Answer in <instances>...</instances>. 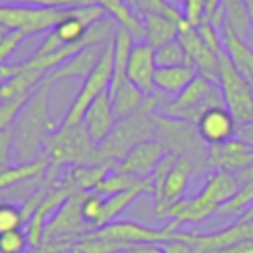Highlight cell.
<instances>
[{"instance_id": "cell-1", "label": "cell", "mask_w": 253, "mask_h": 253, "mask_svg": "<svg viewBox=\"0 0 253 253\" xmlns=\"http://www.w3.org/2000/svg\"><path fill=\"white\" fill-rule=\"evenodd\" d=\"M49 90L50 87L40 85L11 126L12 153L19 163H32L43 158L47 139L59 128L49 111Z\"/></svg>"}, {"instance_id": "cell-2", "label": "cell", "mask_w": 253, "mask_h": 253, "mask_svg": "<svg viewBox=\"0 0 253 253\" xmlns=\"http://www.w3.org/2000/svg\"><path fill=\"white\" fill-rule=\"evenodd\" d=\"M160 106H162V97L158 94L148 95L144 106L135 115L120 120L108 139L101 146H97L99 163L120 162L139 142L155 139L156 126H158L156 116H158Z\"/></svg>"}, {"instance_id": "cell-3", "label": "cell", "mask_w": 253, "mask_h": 253, "mask_svg": "<svg viewBox=\"0 0 253 253\" xmlns=\"http://www.w3.org/2000/svg\"><path fill=\"white\" fill-rule=\"evenodd\" d=\"M43 158L49 162V167L54 170L64 165H97V146L88 135L84 123L70 126V128H57L49 135L43 149Z\"/></svg>"}, {"instance_id": "cell-4", "label": "cell", "mask_w": 253, "mask_h": 253, "mask_svg": "<svg viewBox=\"0 0 253 253\" xmlns=\"http://www.w3.org/2000/svg\"><path fill=\"white\" fill-rule=\"evenodd\" d=\"M215 106H224L220 87L210 78L198 75L179 95L167 102H162L158 113L167 118L196 125L201 115Z\"/></svg>"}, {"instance_id": "cell-5", "label": "cell", "mask_w": 253, "mask_h": 253, "mask_svg": "<svg viewBox=\"0 0 253 253\" xmlns=\"http://www.w3.org/2000/svg\"><path fill=\"white\" fill-rule=\"evenodd\" d=\"M218 56V87L224 106L231 111L238 125L253 120V85L234 66L229 54L222 47Z\"/></svg>"}, {"instance_id": "cell-6", "label": "cell", "mask_w": 253, "mask_h": 253, "mask_svg": "<svg viewBox=\"0 0 253 253\" xmlns=\"http://www.w3.org/2000/svg\"><path fill=\"white\" fill-rule=\"evenodd\" d=\"M102 18H106L104 11L94 4L70 9L68 14L54 26V30L47 33L45 40L40 43V47L33 52V56H45V54L59 50L61 47L82 42L87 35L88 28Z\"/></svg>"}, {"instance_id": "cell-7", "label": "cell", "mask_w": 253, "mask_h": 253, "mask_svg": "<svg viewBox=\"0 0 253 253\" xmlns=\"http://www.w3.org/2000/svg\"><path fill=\"white\" fill-rule=\"evenodd\" d=\"M68 11L70 9L0 4V28L18 32L25 37L49 33L68 14Z\"/></svg>"}, {"instance_id": "cell-8", "label": "cell", "mask_w": 253, "mask_h": 253, "mask_svg": "<svg viewBox=\"0 0 253 253\" xmlns=\"http://www.w3.org/2000/svg\"><path fill=\"white\" fill-rule=\"evenodd\" d=\"M113 77V40L104 47L101 59L97 61L94 70L88 73V77L82 84L80 92L77 94L75 101L71 102L70 109H68L66 116H64L63 123L59 128H70V126L80 125L84 120L85 111L88 106L104 92L109 90V84H111Z\"/></svg>"}, {"instance_id": "cell-9", "label": "cell", "mask_w": 253, "mask_h": 253, "mask_svg": "<svg viewBox=\"0 0 253 253\" xmlns=\"http://www.w3.org/2000/svg\"><path fill=\"white\" fill-rule=\"evenodd\" d=\"M180 229H177L173 224H167L163 227H149V225H142L137 222L130 220H118L106 224L99 229L90 231L92 236L104 239H113V241L125 243V245H142V243H156V245H163L167 241L175 239L177 232Z\"/></svg>"}, {"instance_id": "cell-10", "label": "cell", "mask_w": 253, "mask_h": 253, "mask_svg": "<svg viewBox=\"0 0 253 253\" xmlns=\"http://www.w3.org/2000/svg\"><path fill=\"white\" fill-rule=\"evenodd\" d=\"M250 238H253V220H238L229 227L215 232L179 231L175 236V239L186 241L194 253H217Z\"/></svg>"}, {"instance_id": "cell-11", "label": "cell", "mask_w": 253, "mask_h": 253, "mask_svg": "<svg viewBox=\"0 0 253 253\" xmlns=\"http://www.w3.org/2000/svg\"><path fill=\"white\" fill-rule=\"evenodd\" d=\"M207 163L218 172L239 175L253 165V146L239 137H232L222 144L208 146Z\"/></svg>"}, {"instance_id": "cell-12", "label": "cell", "mask_w": 253, "mask_h": 253, "mask_svg": "<svg viewBox=\"0 0 253 253\" xmlns=\"http://www.w3.org/2000/svg\"><path fill=\"white\" fill-rule=\"evenodd\" d=\"M179 42L182 43L184 50H186L189 63L196 68L198 75L210 78L211 82L218 84V56L215 50L205 43V40L200 37L196 26L189 25L184 19L179 26Z\"/></svg>"}, {"instance_id": "cell-13", "label": "cell", "mask_w": 253, "mask_h": 253, "mask_svg": "<svg viewBox=\"0 0 253 253\" xmlns=\"http://www.w3.org/2000/svg\"><path fill=\"white\" fill-rule=\"evenodd\" d=\"M167 155H169V151H167L165 146L156 139H151V141L139 142L137 146H134L130 151L126 153L125 158L115 163V169L146 180L151 179L156 167L162 163V160Z\"/></svg>"}, {"instance_id": "cell-14", "label": "cell", "mask_w": 253, "mask_h": 253, "mask_svg": "<svg viewBox=\"0 0 253 253\" xmlns=\"http://www.w3.org/2000/svg\"><path fill=\"white\" fill-rule=\"evenodd\" d=\"M156 70H158V66L155 61V49L146 40L135 42L130 50V57H128L126 80L132 82L146 95H153L156 94Z\"/></svg>"}, {"instance_id": "cell-15", "label": "cell", "mask_w": 253, "mask_h": 253, "mask_svg": "<svg viewBox=\"0 0 253 253\" xmlns=\"http://www.w3.org/2000/svg\"><path fill=\"white\" fill-rule=\"evenodd\" d=\"M196 130L205 144L215 146L236 137L238 122L225 106H215L201 115L196 123Z\"/></svg>"}, {"instance_id": "cell-16", "label": "cell", "mask_w": 253, "mask_h": 253, "mask_svg": "<svg viewBox=\"0 0 253 253\" xmlns=\"http://www.w3.org/2000/svg\"><path fill=\"white\" fill-rule=\"evenodd\" d=\"M82 123L87 128L88 135L94 141L95 146H101L102 142L108 139V135L113 132V128L116 126L118 120H116L115 113H113L111 106V95L109 90L104 92L102 95H99L85 111Z\"/></svg>"}, {"instance_id": "cell-17", "label": "cell", "mask_w": 253, "mask_h": 253, "mask_svg": "<svg viewBox=\"0 0 253 253\" xmlns=\"http://www.w3.org/2000/svg\"><path fill=\"white\" fill-rule=\"evenodd\" d=\"M108 43H104V45L85 47L77 56L68 59L66 63H63L54 71H50V73L43 78L40 85L52 87L54 84H57V82H61V80H68V78H82V80H85V78L88 77V73L95 68L97 61L101 59L102 52H104V47L108 45Z\"/></svg>"}, {"instance_id": "cell-18", "label": "cell", "mask_w": 253, "mask_h": 253, "mask_svg": "<svg viewBox=\"0 0 253 253\" xmlns=\"http://www.w3.org/2000/svg\"><path fill=\"white\" fill-rule=\"evenodd\" d=\"M92 4L97 5L104 11L108 18H111L118 26L125 28L137 42L146 40V28L144 21L137 12L132 9L128 0H90Z\"/></svg>"}, {"instance_id": "cell-19", "label": "cell", "mask_w": 253, "mask_h": 253, "mask_svg": "<svg viewBox=\"0 0 253 253\" xmlns=\"http://www.w3.org/2000/svg\"><path fill=\"white\" fill-rule=\"evenodd\" d=\"M134 43V37L125 28L116 25L115 37H113V77L109 84V94H113L126 82V66H128V57Z\"/></svg>"}, {"instance_id": "cell-20", "label": "cell", "mask_w": 253, "mask_h": 253, "mask_svg": "<svg viewBox=\"0 0 253 253\" xmlns=\"http://www.w3.org/2000/svg\"><path fill=\"white\" fill-rule=\"evenodd\" d=\"M222 45L239 73L253 85V49H250L245 40L229 25H224L222 28Z\"/></svg>"}, {"instance_id": "cell-21", "label": "cell", "mask_w": 253, "mask_h": 253, "mask_svg": "<svg viewBox=\"0 0 253 253\" xmlns=\"http://www.w3.org/2000/svg\"><path fill=\"white\" fill-rule=\"evenodd\" d=\"M142 21H144L146 28V42L153 49H158V47L165 45V43L172 42L179 37V26L184 19L177 21V19L169 18L165 14L153 12V14L142 16Z\"/></svg>"}, {"instance_id": "cell-22", "label": "cell", "mask_w": 253, "mask_h": 253, "mask_svg": "<svg viewBox=\"0 0 253 253\" xmlns=\"http://www.w3.org/2000/svg\"><path fill=\"white\" fill-rule=\"evenodd\" d=\"M198 77V71L191 64L172 68H158L155 75V85L158 90L169 95H179L194 78Z\"/></svg>"}, {"instance_id": "cell-23", "label": "cell", "mask_w": 253, "mask_h": 253, "mask_svg": "<svg viewBox=\"0 0 253 253\" xmlns=\"http://www.w3.org/2000/svg\"><path fill=\"white\" fill-rule=\"evenodd\" d=\"M146 193H153V184L149 179L142 180V182H139L137 186L130 187V189L122 191V193H116V194H113V196L104 198V210H102L101 227L106 224L115 222L120 213H123V211L130 207L141 194H146Z\"/></svg>"}, {"instance_id": "cell-24", "label": "cell", "mask_w": 253, "mask_h": 253, "mask_svg": "<svg viewBox=\"0 0 253 253\" xmlns=\"http://www.w3.org/2000/svg\"><path fill=\"white\" fill-rule=\"evenodd\" d=\"M111 95V106L116 120H125L128 116L135 115L139 109L144 106L148 95L142 90H139L132 82L126 80L122 87L116 88Z\"/></svg>"}, {"instance_id": "cell-25", "label": "cell", "mask_w": 253, "mask_h": 253, "mask_svg": "<svg viewBox=\"0 0 253 253\" xmlns=\"http://www.w3.org/2000/svg\"><path fill=\"white\" fill-rule=\"evenodd\" d=\"M47 170H49V162L45 158H40L32 163H19L14 167H7V169L0 170V191L9 189L25 180L37 179V177L43 175V172Z\"/></svg>"}, {"instance_id": "cell-26", "label": "cell", "mask_w": 253, "mask_h": 253, "mask_svg": "<svg viewBox=\"0 0 253 253\" xmlns=\"http://www.w3.org/2000/svg\"><path fill=\"white\" fill-rule=\"evenodd\" d=\"M139 182H142V179H137V177L130 175V173L120 172L113 167L108 173L101 179V182L95 186V189L92 193L99 194L102 198L113 196L116 193H122V191L130 189V187L137 186Z\"/></svg>"}, {"instance_id": "cell-27", "label": "cell", "mask_w": 253, "mask_h": 253, "mask_svg": "<svg viewBox=\"0 0 253 253\" xmlns=\"http://www.w3.org/2000/svg\"><path fill=\"white\" fill-rule=\"evenodd\" d=\"M155 61L158 68H172V66H184V64H191L189 57H187L186 50H184L182 43L179 39L172 40V42L165 43V45L155 49ZM193 66V64H191Z\"/></svg>"}, {"instance_id": "cell-28", "label": "cell", "mask_w": 253, "mask_h": 253, "mask_svg": "<svg viewBox=\"0 0 253 253\" xmlns=\"http://www.w3.org/2000/svg\"><path fill=\"white\" fill-rule=\"evenodd\" d=\"M253 205V179L239 184V189L227 203L218 208V215H239L241 217Z\"/></svg>"}, {"instance_id": "cell-29", "label": "cell", "mask_w": 253, "mask_h": 253, "mask_svg": "<svg viewBox=\"0 0 253 253\" xmlns=\"http://www.w3.org/2000/svg\"><path fill=\"white\" fill-rule=\"evenodd\" d=\"M128 4L132 5L135 12L139 16L153 14V12H158V14H165L169 18H173L177 21H182L184 14L177 5L170 4L169 0H128Z\"/></svg>"}, {"instance_id": "cell-30", "label": "cell", "mask_w": 253, "mask_h": 253, "mask_svg": "<svg viewBox=\"0 0 253 253\" xmlns=\"http://www.w3.org/2000/svg\"><path fill=\"white\" fill-rule=\"evenodd\" d=\"M102 210H104V198L95 193H87L82 201V217L92 229L101 227Z\"/></svg>"}, {"instance_id": "cell-31", "label": "cell", "mask_w": 253, "mask_h": 253, "mask_svg": "<svg viewBox=\"0 0 253 253\" xmlns=\"http://www.w3.org/2000/svg\"><path fill=\"white\" fill-rule=\"evenodd\" d=\"M25 225V215L18 205L0 203V236Z\"/></svg>"}, {"instance_id": "cell-32", "label": "cell", "mask_w": 253, "mask_h": 253, "mask_svg": "<svg viewBox=\"0 0 253 253\" xmlns=\"http://www.w3.org/2000/svg\"><path fill=\"white\" fill-rule=\"evenodd\" d=\"M0 4L11 5H33V7H54V9H71L90 5V0H0Z\"/></svg>"}, {"instance_id": "cell-33", "label": "cell", "mask_w": 253, "mask_h": 253, "mask_svg": "<svg viewBox=\"0 0 253 253\" xmlns=\"http://www.w3.org/2000/svg\"><path fill=\"white\" fill-rule=\"evenodd\" d=\"M28 246L30 239L23 229H16L0 236V253H25Z\"/></svg>"}, {"instance_id": "cell-34", "label": "cell", "mask_w": 253, "mask_h": 253, "mask_svg": "<svg viewBox=\"0 0 253 253\" xmlns=\"http://www.w3.org/2000/svg\"><path fill=\"white\" fill-rule=\"evenodd\" d=\"M184 19L189 25L198 26L205 19V0H186L184 2Z\"/></svg>"}, {"instance_id": "cell-35", "label": "cell", "mask_w": 253, "mask_h": 253, "mask_svg": "<svg viewBox=\"0 0 253 253\" xmlns=\"http://www.w3.org/2000/svg\"><path fill=\"white\" fill-rule=\"evenodd\" d=\"M12 158V134L11 128L7 130H0V170L11 167Z\"/></svg>"}, {"instance_id": "cell-36", "label": "cell", "mask_w": 253, "mask_h": 253, "mask_svg": "<svg viewBox=\"0 0 253 253\" xmlns=\"http://www.w3.org/2000/svg\"><path fill=\"white\" fill-rule=\"evenodd\" d=\"M163 248L167 253H194L193 248L182 239H172V241L163 243Z\"/></svg>"}, {"instance_id": "cell-37", "label": "cell", "mask_w": 253, "mask_h": 253, "mask_svg": "<svg viewBox=\"0 0 253 253\" xmlns=\"http://www.w3.org/2000/svg\"><path fill=\"white\" fill-rule=\"evenodd\" d=\"M125 253H167L163 245H156V243H142V245H134L128 248Z\"/></svg>"}, {"instance_id": "cell-38", "label": "cell", "mask_w": 253, "mask_h": 253, "mask_svg": "<svg viewBox=\"0 0 253 253\" xmlns=\"http://www.w3.org/2000/svg\"><path fill=\"white\" fill-rule=\"evenodd\" d=\"M217 253H253V238L243 239V241L236 243L232 246H227V248L220 250Z\"/></svg>"}, {"instance_id": "cell-39", "label": "cell", "mask_w": 253, "mask_h": 253, "mask_svg": "<svg viewBox=\"0 0 253 253\" xmlns=\"http://www.w3.org/2000/svg\"><path fill=\"white\" fill-rule=\"evenodd\" d=\"M236 137H239L241 141H245V142H248L250 146H253V120L248 123H243V125H238Z\"/></svg>"}, {"instance_id": "cell-40", "label": "cell", "mask_w": 253, "mask_h": 253, "mask_svg": "<svg viewBox=\"0 0 253 253\" xmlns=\"http://www.w3.org/2000/svg\"><path fill=\"white\" fill-rule=\"evenodd\" d=\"M222 2H224V0H205V19L203 21L208 23L215 14H217V11L222 7Z\"/></svg>"}, {"instance_id": "cell-41", "label": "cell", "mask_w": 253, "mask_h": 253, "mask_svg": "<svg viewBox=\"0 0 253 253\" xmlns=\"http://www.w3.org/2000/svg\"><path fill=\"white\" fill-rule=\"evenodd\" d=\"M236 179H238V182H239V184L245 182V180L253 179V165L250 167V169H246L245 172H241V173H239V175H236Z\"/></svg>"}, {"instance_id": "cell-42", "label": "cell", "mask_w": 253, "mask_h": 253, "mask_svg": "<svg viewBox=\"0 0 253 253\" xmlns=\"http://www.w3.org/2000/svg\"><path fill=\"white\" fill-rule=\"evenodd\" d=\"M243 5H245L246 12H248V18H250V25H252L253 30V0H241Z\"/></svg>"}, {"instance_id": "cell-43", "label": "cell", "mask_w": 253, "mask_h": 253, "mask_svg": "<svg viewBox=\"0 0 253 253\" xmlns=\"http://www.w3.org/2000/svg\"><path fill=\"white\" fill-rule=\"evenodd\" d=\"M239 220H253V205L241 215V217H239Z\"/></svg>"}, {"instance_id": "cell-44", "label": "cell", "mask_w": 253, "mask_h": 253, "mask_svg": "<svg viewBox=\"0 0 253 253\" xmlns=\"http://www.w3.org/2000/svg\"><path fill=\"white\" fill-rule=\"evenodd\" d=\"M30 253H45V252H43L42 248H33V250H32V252H30Z\"/></svg>"}]
</instances>
